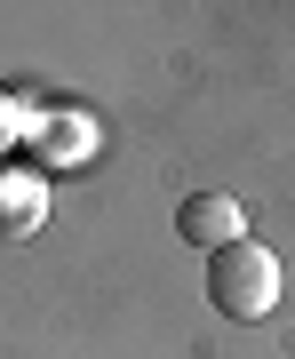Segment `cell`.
I'll use <instances>...</instances> for the list:
<instances>
[{
	"mask_svg": "<svg viewBox=\"0 0 295 359\" xmlns=\"http://www.w3.org/2000/svg\"><path fill=\"white\" fill-rule=\"evenodd\" d=\"M207 304L224 311V320H240V327H256L280 311V256H271L263 240H231L207 256Z\"/></svg>",
	"mask_w": 295,
	"mask_h": 359,
	"instance_id": "6da1fadb",
	"label": "cell"
},
{
	"mask_svg": "<svg viewBox=\"0 0 295 359\" xmlns=\"http://www.w3.org/2000/svg\"><path fill=\"white\" fill-rule=\"evenodd\" d=\"M176 231H184V240H200L207 256H216V248L247 240V208L231 200V192H200V200H192V208L176 216Z\"/></svg>",
	"mask_w": 295,
	"mask_h": 359,
	"instance_id": "7a4b0ae2",
	"label": "cell"
},
{
	"mask_svg": "<svg viewBox=\"0 0 295 359\" xmlns=\"http://www.w3.org/2000/svg\"><path fill=\"white\" fill-rule=\"evenodd\" d=\"M40 184L32 176H0V240H25V231H40Z\"/></svg>",
	"mask_w": 295,
	"mask_h": 359,
	"instance_id": "3957f363",
	"label": "cell"
},
{
	"mask_svg": "<svg viewBox=\"0 0 295 359\" xmlns=\"http://www.w3.org/2000/svg\"><path fill=\"white\" fill-rule=\"evenodd\" d=\"M16 144H25V104H16L8 88H0V160H8Z\"/></svg>",
	"mask_w": 295,
	"mask_h": 359,
	"instance_id": "277c9868",
	"label": "cell"
},
{
	"mask_svg": "<svg viewBox=\"0 0 295 359\" xmlns=\"http://www.w3.org/2000/svg\"><path fill=\"white\" fill-rule=\"evenodd\" d=\"M80 136H88V128H48V144H40V152H48V160H80V152H88Z\"/></svg>",
	"mask_w": 295,
	"mask_h": 359,
	"instance_id": "5b68a950",
	"label": "cell"
}]
</instances>
